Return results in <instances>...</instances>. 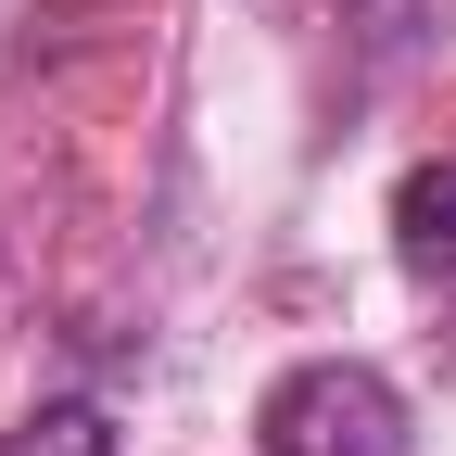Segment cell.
<instances>
[{
  "label": "cell",
  "mask_w": 456,
  "mask_h": 456,
  "mask_svg": "<svg viewBox=\"0 0 456 456\" xmlns=\"http://www.w3.org/2000/svg\"><path fill=\"white\" fill-rule=\"evenodd\" d=\"M254 444L266 456H406V393L380 368H355V355H317L292 380H266Z\"/></svg>",
  "instance_id": "cell-1"
},
{
  "label": "cell",
  "mask_w": 456,
  "mask_h": 456,
  "mask_svg": "<svg viewBox=\"0 0 456 456\" xmlns=\"http://www.w3.org/2000/svg\"><path fill=\"white\" fill-rule=\"evenodd\" d=\"M393 266L419 292H456V165H406L393 178Z\"/></svg>",
  "instance_id": "cell-2"
},
{
  "label": "cell",
  "mask_w": 456,
  "mask_h": 456,
  "mask_svg": "<svg viewBox=\"0 0 456 456\" xmlns=\"http://www.w3.org/2000/svg\"><path fill=\"white\" fill-rule=\"evenodd\" d=\"M0 456H114V419L89 406V393H64V406H38L0 431Z\"/></svg>",
  "instance_id": "cell-3"
}]
</instances>
